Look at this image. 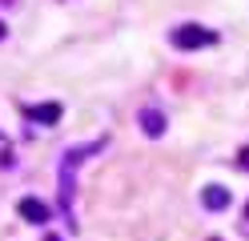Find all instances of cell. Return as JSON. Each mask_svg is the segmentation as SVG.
Masks as SVG:
<instances>
[{
	"instance_id": "obj_6",
	"label": "cell",
	"mask_w": 249,
	"mask_h": 241,
	"mask_svg": "<svg viewBox=\"0 0 249 241\" xmlns=\"http://www.w3.org/2000/svg\"><path fill=\"white\" fill-rule=\"evenodd\" d=\"M24 117H33V121H40V125H53V121H60V105H56V101H49V105H28Z\"/></svg>"
},
{
	"instance_id": "obj_9",
	"label": "cell",
	"mask_w": 249,
	"mask_h": 241,
	"mask_svg": "<svg viewBox=\"0 0 249 241\" xmlns=\"http://www.w3.org/2000/svg\"><path fill=\"white\" fill-rule=\"evenodd\" d=\"M44 241H60V237H44Z\"/></svg>"
},
{
	"instance_id": "obj_1",
	"label": "cell",
	"mask_w": 249,
	"mask_h": 241,
	"mask_svg": "<svg viewBox=\"0 0 249 241\" xmlns=\"http://www.w3.org/2000/svg\"><path fill=\"white\" fill-rule=\"evenodd\" d=\"M105 141H92V145H76V149H69L65 157H60V209L72 217V201H76V165H81L85 157L101 153Z\"/></svg>"
},
{
	"instance_id": "obj_2",
	"label": "cell",
	"mask_w": 249,
	"mask_h": 241,
	"mask_svg": "<svg viewBox=\"0 0 249 241\" xmlns=\"http://www.w3.org/2000/svg\"><path fill=\"white\" fill-rule=\"evenodd\" d=\"M169 44L181 48V53H193V48H209V44H217V32L205 28V24H177L173 32H169Z\"/></svg>"
},
{
	"instance_id": "obj_7",
	"label": "cell",
	"mask_w": 249,
	"mask_h": 241,
	"mask_svg": "<svg viewBox=\"0 0 249 241\" xmlns=\"http://www.w3.org/2000/svg\"><path fill=\"white\" fill-rule=\"evenodd\" d=\"M237 165H241V169H249V149H241V153H237Z\"/></svg>"
},
{
	"instance_id": "obj_11",
	"label": "cell",
	"mask_w": 249,
	"mask_h": 241,
	"mask_svg": "<svg viewBox=\"0 0 249 241\" xmlns=\"http://www.w3.org/2000/svg\"><path fill=\"white\" fill-rule=\"evenodd\" d=\"M0 4H12V0H0Z\"/></svg>"
},
{
	"instance_id": "obj_5",
	"label": "cell",
	"mask_w": 249,
	"mask_h": 241,
	"mask_svg": "<svg viewBox=\"0 0 249 241\" xmlns=\"http://www.w3.org/2000/svg\"><path fill=\"white\" fill-rule=\"evenodd\" d=\"M201 205L213 209V213H221V209L229 205V189H225V185H209L205 193H201Z\"/></svg>"
},
{
	"instance_id": "obj_8",
	"label": "cell",
	"mask_w": 249,
	"mask_h": 241,
	"mask_svg": "<svg viewBox=\"0 0 249 241\" xmlns=\"http://www.w3.org/2000/svg\"><path fill=\"white\" fill-rule=\"evenodd\" d=\"M4 37H8V28H4V24H0V40H4Z\"/></svg>"
},
{
	"instance_id": "obj_10",
	"label": "cell",
	"mask_w": 249,
	"mask_h": 241,
	"mask_svg": "<svg viewBox=\"0 0 249 241\" xmlns=\"http://www.w3.org/2000/svg\"><path fill=\"white\" fill-rule=\"evenodd\" d=\"M245 221H249V205H245Z\"/></svg>"
},
{
	"instance_id": "obj_4",
	"label": "cell",
	"mask_w": 249,
	"mask_h": 241,
	"mask_svg": "<svg viewBox=\"0 0 249 241\" xmlns=\"http://www.w3.org/2000/svg\"><path fill=\"white\" fill-rule=\"evenodd\" d=\"M17 209H20V217H24V221H33V225H44V221L53 217V209L44 205V201H36V197H20Z\"/></svg>"
},
{
	"instance_id": "obj_3",
	"label": "cell",
	"mask_w": 249,
	"mask_h": 241,
	"mask_svg": "<svg viewBox=\"0 0 249 241\" xmlns=\"http://www.w3.org/2000/svg\"><path fill=\"white\" fill-rule=\"evenodd\" d=\"M137 121H141V133H145V137H161V133H165V112H161L157 105H145Z\"/></svg>"
}]
</instances>
